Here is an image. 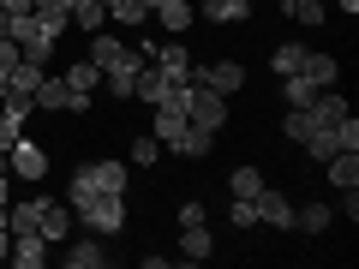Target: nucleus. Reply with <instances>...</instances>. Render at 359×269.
<instances>
[{
  "mask_svg": "<svg viewBox=\"0 0 359 269\" xmlns=\"http://www.w3.org/2000/svg\"><path fill=\"white\" fill-rule=\"evenodd\" d=\"M60 78H66V84L78 90V96H96V84H102V66H96V60L84 54V60H72V66H66Z\"/></svg>",
  "mask_w": 359,
  "mask_h": 269,
  "instance_id": "nucleus-23",
  "label": "nucleus"
},
{
  "mask_svg": "<svg viewBox=\"0 0 359 269\" xmlns=\"http://www.w3.org/2000/svg\"><path fill=\"white\" fill-rule=\"evenodd\" d=\"M138 72H108V96H114V102H138Z\"/></svg>",
  "mask_w": 359,
  "mask_h": 269,
  "instance_id": "nucleus-31",
  "label": "nucleus"
},
{
  "mask_svg": "<svg viewBox=\"0 0 359 269\" xmlns=\"http://www.w3.org/2000/svg\"><path fill=\"white\" fill-rule=\"evenodd\" d=\"M150 114H156V138H162V150H168V144L186 132V114H180V108H150Z\"/></svg>",
  "mask_w": 359,
  "mask_h": 269,
  "instance_id": "nucleus-29",
  "label": "nucleus"
},
{
  "mask_svg": "<svg viewBox=\"0 0 359 269\" xmlns=\"http://www.w3.org/2000/svg\"><path fill=\"white\" fill-rule=\"evenodd\" d=\"M335 216H347V221H359V186H347V192H341V204H335Z\"/></svg>",
  "mask_w": 359,
  "mask_h": 269,
  "instance_id": "nucleus-36",
  "label": "nucleus"
},
{
  "mask_svg": "<svg viewBox=\"0 0 359 269\" xmlns=\"http://www.w3.org/2000/svg\"><path fill=\"white\" fill-rule=\"evenodd\" d=\"M90 60L102 66V78H108V72H138L144 54L132 48V42H120V36H108V30H96V36H90Z\"/></svg>",
  "mask_w": 359,
  "mask_h": 269,
  "instance_id": "nucleus-4",
  "label": "nucleus"
},
{
  "mask_svg": "<svg viewBox=\"0 0 359 269\" xmlns=\"http://www.w3.org/2000/svg\"><path fill=\"white\" fill-rule=\"evenodd\" d=\"M72 25L84 30V36L108 30V0H72Z\"/></svg>",
  "mask_w": 359,
  "mask_h": 269,
  "instance_id": "nucleus-21",
  "label": "nucleus"
},
{
  "mask_svg": "<svg viewBox=\"0 0 359 269\" xmlns=\"http://www.w3.org/2000/svg\"><path fill=\"white\" fill-rule=\"evenodd\" d=\"M257 221L276 228V233H294V198H287L282 186H264V192H257Z\"/></svg>",
  "mask_w": 359,
  "mask_h": 269,
  "instance_id": "nucleus-9",
  "label": "nucleus"
},
{
  "mask_svg": "<svg viewBox=\"0 0 359 269\" xmlns=\"http://www.w3.org/2000/svg\"><path fill=\"white\" fill-rule=\"evenodd\" d=\"M282 102L287 108H311V102H318V84H306V78H282Z\"/></svg>",
  "mask_w": 359,
  "mask_h": 269,
  "instance_id": "nucleus-28",
  "label": "nucleus"
},
{
  "mask_svg": "<svg viewBox=\"0 0 359 269\" xmlns=\"http://www.w3.org/2000/svg\"><path fill=\"white\" fill-rule=\"evenodd\" d=\"M228 96H216V90H204V84H192L186 90V120H192V126H204V132H222L228 126Z\"/></svg>",
  "mask_w": 359,
  "mask_h": 269,
  "instance_id": "nucleus-6",
  "label": "nucleus"
},
{
  "mask_svg": "<svg viewBox=\"0 0 359 269\" xmlns=\"http://www.w3.org/2000/svg\"><path fill=\"white\" fill-rule=\"evenodd\" d=\"M60 263L66 269H108V245L96 233H66L60 240Z\"/></svg>",
  "mask_w": 359,
  "mask_h": 269,
  "instance_id": "nucleus-7",
  "label": "nucleus"
},
{
  "mask_svg": "<svg viewBox=\"0 0 359 269\" xmlns=\"http://www.w3.org/2000/svg\"><path fill=\"white\" fill-rule=\"evenodd\" d=\"M276 6H282V18H287V13H294V6H299V0H276Z\"/></svg>",
  "mask_w": 359,
  "mask_h": 269,
  "instance_id": "nucleus-41",
  "label": "nucleus"
},
{
  "mask_svg": "<svg viewBox=\"0 0 359 269\" xmlns=\"http://www.w3.org/2000/svg\"><path fill=\"white\" fill-rule=\"evenodd\" d=\"M204 25H245L252 18V0H198Z\"/></svg>",
  "mask_w": 359,
  "mask_h": 269,
  "instance_id": "nucleus-18",
  "label": "nucleus"
},
{
  "mask_svg": "<svg viewBox=\"0 0 359 269\" xmlns=\"http://www.w3.org/2000/svg\"><path fill=\"white\" fill-rule=\"evenodd\" d=\"M6 251H13V233H6V221H0V263H6Z\"/></svg>",
  "mask_w": 359,
  "mask_h": 269,
  "instance_id": "nucleus-39",
  "label": "nucleus"
},
{
  "mask_svg": "<svg viewBox=\"0 0 359 269\" xmlns=\"http://www.w3.org/2000/svg\"><path fill=\"white\" fill-rule=\"evenodd\" d=\"M264 186H269V179H264V167H252V162H245V167H233V174H228V192H233V198H257Z\"/></svg>",
  "mask_w": 359,
  "mask_h": 269,
  "instance_id": "nucleus-25",
  "label": "nucleus"
},
{
  "mask_svg": "<svg viewBox=\"0 0 359 269\" xmlns=\"http://www.w3.org/2000/svg\"><path fill=\"white\" fill-rule=\"evenodd\" d=\"M150 66H156V72H168V78H186V84H192V48H186V42H162V48H156L150 54Z\"/></svg>",
  "mask_w": 359,
  "mask_h": 269,
  "instance_id": "nucleus-14",
  "label": "nucleus"
},
{
  "mask_svg": "<svg viewBox=\"0 0 359 269\" xmlns=\"http://www.w3.org/2000/svg\"><path fill=\"white\" fill-rule=\"evenodd\" d=\"M192 84H204V90H216V96H240V84H245V66L240 60H192Z\"/></svg>",
  "mask_w": 359,
  "mask_h": 269,
  "instance_id": "nucleus-5",
  "label": "nucleus"
},
{
  "mask_svg": "<svg viewBox=\"0 0 359 269\" xmlns=\"http://www.w3.org/2000/svg\"><path fill=\"white\" fill-rule=\"evenodd\" d=\"M330 221H335V204H294L299 233H330Z\"/></svg>",
  "mask_w": 359,
  "mask_h": 269,
  "instance_id": "nucleus-22",
  "label": "nucleus"
},
{
  "mask_svg": "<svg viewBox=\"0 0 359 269\" xmlns=\"http://www.w3.org/2000/svg\"><path fill=\"white\" fill-rule=\"evenodd\" d=\"M108 18L126 25V30H138V25H150V6H144V0H108Z\"/></svg>",
  "mask_w": 359,
  "mask_h": 269,
  "instance_id": "nucleus-26",
  "label": "nucleus"
},
{
  "mask_svg": "<svg viewBox=\"0 0 359 269\" xmlns=\"http://www.w3.org/2000/svg\"><path fill=\"white\" fill-rule=\"evenodd\" d=\"M42 72H48V66H36V60H25V54H18V66L6 72V90H0V96H13V102H30V108H36V84H42Z\"/></svg>",
  "mask_w": 359,
  "mask_h": 269,
  "instance_id": "nucleus-10",
  "label": "nucleus"
},
{
  "mask_svg": "<svg viewBox=\"0 0 359 269\" xmlns=\"http://www.w3.org/2000/svg\"><path fill=\"white\" fill-rule=\"evenodd\" d=\"M180 228H198V221H210V209H204V198H180Z\"/></svg>",
  "mask_w": 359,
  "mask_h": 269,
  "instance_id": "nucleus-34",
  "label": "nucleus"
},
{
  "mask_svg": "<svg viewBox=\"0 0 359 269\" xmlns=\"http://www.w3.org/2000/svg\"><path fill=\"white\" fill-rule=\"evenodd\" d=\"M126 162L144 167V174H156V162H162V138H156V132H138V138H132V150H126Z\"/></svg>",
  "mask_w": 359,
  "mask_h": 269,
  "instance_id": "nucleus-24",
  "label": "nucleus"
},
{
  "mask_svg": "<svg viewBox=\"0 0 359 269\" xmlns=\"http://www.w3.org/2000/svg\"><path fill=\"white\" fill-rule=\"evenodd\" d=\"M299 78H306V84H318V90H330V84H341V60H335V54H323V48H306Z\"/></svg>",
  "mask_w": 359,
  "mask_h": 269,
  "instance_id": "nucleus-11",
  "label": "nucleus"
},
{
  "mask_svg": "<svg viewBox=\"0 0 359 269\" xmlns=\"http://www.w3.org/2000/svg\"><path fill=\"white\" fill-rule=\"evenodd\" d=\"M299 60H306V48H299V42H282V48L269 54V72H276V78H294Z\"/></svg>",
  "mask_w": 359,
  "mask_h": 269,
  "instance_id": "nucleus-27",
  "label": "nucleus"
},
{
  "mask_svg": "<svg viewBox=\"0 0 359 269\" xmlns=\"http://www.w3.org/2000/svg\"><path fill=\"white\" fill-rule=\"evenodd\" d=\"M13 204V167H0V209Z\"/></svg>",
  "mask_w": 359,
  "mask_h": 269,
  "instance_id": "nucleus-38",
  "label": "nucleus"
},
{
  "mask_svg": "<svg viewBox=\"0 0 359 269\" xmlns=\"http://www.w3.org/2000/svg\"><path fill=\"white\" fill-rule=\"evenodd\" d=\"M150 18L168 30V36H186V30H192V18H198V6H192V0H156Z\"/></svg>",
  "mask_w": 359,
  "mask_h": 269,
  "instance_id": "nucleus-12",
  "label": "nucleus"
},
{
  "mask_svg": "<svg viewBox=\"0 0 359 269\" xmlns=\"http://www.w3.org/2000/svg\"><path fill=\"white\" fill-rule=\"evenodd\" d=\"M36 233L48 245H60L66 233H72V204H60V198H48V204H42V216H36Z\"/></svg>",
  "mask_w": 359,
  "mask_h": 269,
  "instance_id": "nucleus-15",
  "label": "nucleus"
},
{
  "mask_svg": "<svg viewBox=\"0 0 359 269\" xmlns=\"http://www.w3.org/2000/svg\"><path fill=\"white\" fill-rule=\"evenodd\" d=\"M0 167H6V156H0Z\"/></svg>",
  "mask_w": 359,
  "mask_h": 269,
  "instance_id": "nucleus-42",
  "label": "nucleus"
},
{
  "mask_svg": "<svg viewBox=\"0 0 359 269\" xmlns=\"http://www.w3.org/2000/svg\"><path fill=\"white\" fill-rule=\"evenodd\" d=\"M168 150L186 156V162H210V150H216V132H204V126H192V120H186V132H180Z\"/></svg>",
  "mask_w": 359,
  "mask_h": 269,
  "instance_id": "nucleus-16",
  "label": "nucleus"
},
{
  "mask_svg": "<svg viewBox=\"0 0 359 269\" xmlns=\"http://www.w3.org/2000/svg\"><path fill=\"white\" fill-rule=\"evenodd\" d=\"M335 13H347V18H353V13H359V0H335Z\"/></svg>",
  "mask_w": 359,
  "mask_h": 269,
  "instance_id": "nucleus-40",
  "label": "nucleus"
},
{
  "mask_svg": "<svg viewBox=\"0 0 359 269\" xmlns=\"http://www.w3.org/2000/svg\"><path fill=\"white\" fill-rule=\"evenodd\" d=\"M72 221H84V233H96V240H114V233H126V198H108V192H90L84 204H72Z\"/></svg>",
  "mask_w": 359,
  "mask_h": 269,
  "instance_id": "nucleus-2",
  "label": "nucleus"
},
{
  "mask_svg": "<svg viewBox=\"0 0 359 269\" xmlns=\"http://www.w3.org/2000/svg\"><path fill=\"white\" fill-rule=\"evenodd\" d=\"M6 167H13V179L36 186V179H48V150H42L36 138H18L13 150H6Z\"/></svg>",
  "mask_w": 359,
  "mask_h": 269,
  "instance_id": "nucleus-8",
  "label": "nucleus"
},
{
  "mask_svg": "<svg viewBox=\"0 0 359 269\" xmlns=\"http://www.w3.org/2000/svg\"><path fill=\"white\" fill-rule=\"evenodd\" d=\"M90 192L126 198V192H132V162H120V156H96V162H78V167H72V179H66V204H84Z\"/></svg>",
  "mask_w": 359,
  "mask_h": 269,
  "instance_id": "nucleus-1",
  "label": "nucleus"
},
{
  "mask_svg": "<svg viewBox=\"0 0 359 269\" xmlns=\"http://www.w3.org/2000/svg\"><path fill=\"white\" fill-rule=\"evenodd\" d=\"M228 221H233L240 233H252V228H257V198H233V204H228Z\"/></svg>",
  "mask_w": 359,
  "mask_h": 269,
  "instance_id": "nucleus-32",
  "label": "nucleus"
},
{
  "mask_svg": "<svg viewBox=\"0 0 359 269\" xmlns=\"http://www.w3.org/2000/svg\"><path fill=\"white\" fill-rule=\"evenodd\" d=\"M18 13H36V0H0V18H18Z\"/></svg>",
  "mask_w": 359,
  "mask_h": 269,
  "instance_id": "nucleus-37",
  "label": "nucleus"
},
{
  "mask_svg": "<svg viewBox=\"0 0 359 269\" xmlns=\"http://www.w3.org/2000/svg\"><path fill=\"white\" fill-rule=\"evenodd\" d=\"M18 138H25V126H18V120H13V114H0V156L13 150V144H18Z\"/></svg>",
  "mask_w": 359,
  "mask_h": 269,
  "instance_id": "nucleus-35",
  "label": "nucleus"
},
{
  "mask_svg": "<svg viewBox=\"0 0 359 269\" xmlns=\"http://www.w3.org/2000/svg\"><path fill=\"white\" fill-rule=\"evenodd\" d=\"M210 251H216V240H210V221H198V228H180V257H186V263H204Z\"/></svg>",
  "mask_w": 359,
  "mask_h": 269,
  "instance_id": "nucleus-19",
  "label": "nucleus"
},
{
  "mask_svg": "<svg viewBox=\"0 0 359 269\" xmlns=\"http://www.w3.org/2000/svg\"><path fill=\"white\" fill-rule=\"evenodd\" d=\"M42 204H48V192H30V198H18V204H6V233H30L36 216H42Z\"/></svg>",
  "mask_w": 359,
  "mask_h": 269,
  "instance_id": "nucleus-17",
  "label": "nucleus"
},
{
  "mask_svg": "<svg viewBox=\"0 0 359 269\" xmlns=\"http://www.w3.org/2000/svg\"><path fill=\"white\" fill-rule=\"evenodd\" d=\"M287 18H294V25H306V30H318L323 18H330V6H323V0H299V6H294Z\"/></svg>",
  "mask_w": 359,
  "mask_h": 269,
  "instance_id": "nucleus-33",
  "label": "nucleus"
},
{
  "mask_svg": "<svg viewBox=\"0 0 359 269\" xmlns=\"http://www.w3.org/2000/svg\"><path fill=\"white\" fill-rule=\"evenodd\" d=\"M6 257H13L18 269H42V263H48V257H54V245L42 240L36 228H30V233H13V251H6Z\"/></svg>",
  "mask_w": 359,
  "mask_h": 269,
  "instance_id": "nucleus-13",
  "label": "nucleus"
},
{
  "mask_svg": "<svg viewBox=\"0 0 359 269\" xmlns=\"http://www.w3.org/2000/svg\"><path fill=\"white\" fill-rule=\"evenodd\" d=\"M323 167H330V186H335V192L359 186V150H335V156H330Z\"/></svg>",
  "mask_w": 359,
  "mask_h": 269,
  "instance_id": "nucleus-20",
  "label": "nucleus"
},
{
  "mask_svg": "<svg viewBox=\"0 0 359 269\" xmlns=\"http://www.w3.org/2000/svg\"><path fill=\"white\" fill-rule=\"evenodd\" d=\"M192 6H198V0H192Z\"/></svg>",
  "mask_w": 359,
  "mask_h": 269,
  "instance_id": "nucleus-43",
  "label": "nucleus"
},
{
  "mask_svg": "<svg viewBox=\"0 0 359 269\" xmlns=\"http://www.w3.org/2000/svg\"><path fill=\"white\" fill-rule=\"evenodd\" d=\"M36 108H42V114H90L96 102H90V96H78L66 78L42 72V84H36Z\"/></svg>",
  "mask_w": 359,
  "mask_h": 269,
  "instance_id": "nucleus-3",
  "label": "nucleus"
},
{
  "mask_svg": "<svg viewBox=\"0 0 359 269\" xmlns=\"http://www.w3.org/2000/svg\"><path fill=\"white\" fill-rule=\"evenodd\" d=\"M282 138L294 144V150L311 138V114H306V108H287V114H282Z\"/></svg>",
  "mask_w": 359,
  "mask_h": 269,
  "instance_id": "nucleus-30",
  "label": "nucleus"
}]
</instances>
